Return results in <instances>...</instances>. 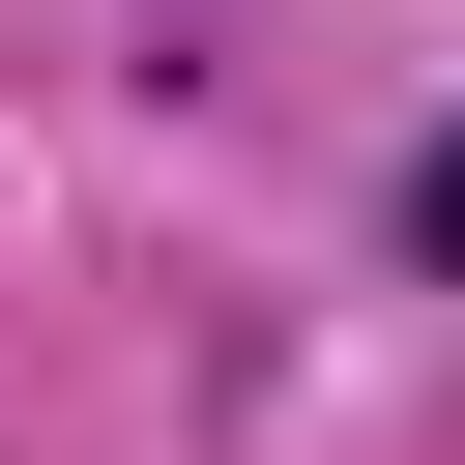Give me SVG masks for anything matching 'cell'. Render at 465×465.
<instances>
[{"label": "cell", "instance_id": "6da1fadb", "mask_svg": "<svg viewBox=\"0 0 465 465\" xmlns=\"http://www.w3.org/2000/svg\"><path fill=\"white\" fill-rule=\"evenodd\" d=\"M407 262H436V291H465V116H436V174H407Z\"/></svg>", "mask_w": 465, "mask_h": 465}]
</instances>
